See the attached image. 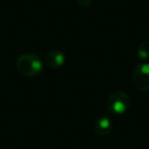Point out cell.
Segmentation results:
<instances>
[{
    "mask_svg": "<svg viewBox=\"0 0 149 149\" xmlns=\"http://www.w3.org/2000/svg\"><path fill=\"white\" fill-rule=\"evenodd\" d=\"M134 85L139 91H149V63L142 62L136 65L132 74Z\"/></svg>",
    "mask_w": 149,
    "mask_h": 149,
    "instance_id": "3",
    "label": "cell"
},
{
    "mask_svg": "<svg viewBox=\"0 0 149 149\" xmlns=\"http://www.w3.org/2000/svg\"><path fill=\"white\" fill-rule=\"evenodd\" d=\"M105 105L109 113L120 116L126 113L130 108L131 98L126 92L116 91L108 96Z\"/></svg>",
    "mask_w": 149,
    "mask_h": 149,
    "instance_id": "2",
    "label": "cell"
},
{
    "mask_svg": "<svg viewBox=\"0 0 149 149\" xmlns=\"http://www.w3.org/2000/svg\"><path fill=\"white\" fill-rule=\"evenodd\" d=\"M17 72L26 77H36L43 72V60L34 53H24L15 61Z\"/></svg>",
    "mask_w": 149,
    "mask_h": 149,
    "instance_id": "1",
    "label": "cell"
},
{
    "mask_svg": "<svg viewBox=\"0 0 149 149\" xmlns=\"http://www.w3.org/2000/svg\"><path fill=\"white\" fill-rule=\"evenodd\" d=\"M78 3L84 8H87L91 4V0H78Z\"/></svg>",
    "mask_w": 149,
    "mask_h": 149,
    "instance_id": "7",
    "label": "cell"
},
{
    "mask_svg": "<svg viewBox=\"0 0 149 149\" xmlns=\"http://www.w3.org/2000/svg\"><path fill=\"white\" fill-rule=\"evenodd\" d=\"M137 56L139 59L141 60H146L149 58V41L145 40V41L141 42L138 45L137 48Z\"/></svg>",
    "mask_w": 149,
    "mask_h": 149,
    "instance_id": "6",
    "label": "cell"
},
{
    "mask_svg": "<svg viewBox=\"0 0 149 149\" xmlns=\"http://www.w3.org/2000/svg\"><path fill=\"white\" fill-rule=\"evenodd\" d=\"M64 54L60 50H52L46 54L45 63L48 68H58L64 63Z\"/></svg>",
    "mask_w": 149,
    "mask_h": 149,
    "instance_id": "5",
    "label": "cell"
},
{
    "mask_svg": "<svg viewBox=\"0 0 149 149\" xmlns=\"http://www.w3.org/2000/svg\"><path fill=\"white\" fill-rule=\"evenodd\" d=\"M111 120L107 116H101L94 124V131L100 137H105L111 132Z\"/></svg>",
    "mask_w": 149,
    "mask_h": 149,
    "instance_id": "4",
    "label": "cell"
}]
</instances>
